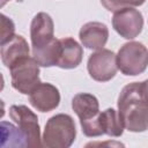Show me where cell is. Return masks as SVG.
Returning <instances> with one entry per match:
<instances>
[{"mask_svg": "<svg viewBox=\"0 0 148 148\" xmlns=\"http://www.w3.org/2000/svg\"><path fill=\"white\" fill-rule=\"evenodd\" d=\"M118 113L125 130L134 133L148 130V104L142 96L140 82L123 88L118 97Z\"/></svg>", "mask_w": 148, "mask_h": 148, "instance_id": "cell-1", "label": "cell"}, {"mask_svg": "<svg viewBox=\"0 0 148 148\" xmlns=\"http://www.w3.org/2000/svg\"><path fill=\"white\" fill-rule=\"evenodd\" d=\"M75 136L76 128L73 118L66 113H58L46 121L42 146L46 148H68L73 145Z\"/></svg>", "mask_w": 148, "mask_h": 148, "instance_id": "cell-2", "label": "cell"}, {"mask_svg": "<svg viewBox=\"0 0 148 148\" xmlns=\"http://www.w3.org/2000/svg\"><path fill=\"white\" fill-rule=\"evenodd\" d=\"M72 109L79 117L82 132L86 136L103 135L99 121V103L94 95L88 92L76 94L72 99Z\"/></svg>", "mask_w": 148, "mask_h": 148, "instance_id": "cell-3", "label": "cell"}, {"mask_svg": "<svg viewBox=\"0 0 148 148\" xmlns=\"http://www.w3.org/2000/svg\"><path fill=\"white\" fill-rule=\"evenodd\" d=\"M117 66L127 76L143 73L148 67V49L140 42L125 43L117 53Z\"/></svg>", "mask_w": 148, "mask_h": 148, "instance_id": "cell-4", "label": "cell"}, {"mask_svg": "<svg viewBox=\"0 0 148 148\" xmlns=\"http://www.w3.org/2000/svg\"><path fill=\"white\" fill-rule=\"evenodd\" d=\"M12 86L23 95H29L39 83V65L32 57L17 60L10 68Z\"/></svg>", "mask_w": 148, "mask_h": 148, "instance_id": "cell-5", "label": "cell"}, {"mask_svg": "<svg viewBox=\"0 0 148 148\" xmlns=\"http://www.w3.org/2000/svg\"><path fill=\"white\" fill-rule=\"evenodd\" d=\"M9 117L23 133L25 138L27 147L42 146L38 117L28 106L12 105L9 108Z\"/></svg>", "mask_w": 148, "mask_h": 148, "instance_id": "cell-6", "label": "cell"}, {"mask_svg": "<svg viewBox=\"0 0 148 148\" xmlns=\"http://www.w3.org/2000/svg\"><path fill=\"white\" fill-rule=\"evenodd\" d=\"M87 69L91 79L98 82H106L114 77L118 66H117V54H114L111 50L101 49L96 52L91 53Z\"/></svg>", "mask_w": 148, "mask_h": 148, "instance_id": "cell-7", "label": "cell"}, {"mask_svg": "<svg viewBox=\"0 0 148 148\" xmlns=\"http://www.w3.org/2000/svg\"><path fill=\"white\" fill-rule=\"evenodd\" d=\"M112 27L120 37L125 39H133L142 31L143 16L133 7L119 9L113 14Z\"/></svg>", "mask_w": 148, "mask_h": 148, "instance_id": "cell-8", "label": "cell"}, {"mask_svg": "<svg viewBox=\"0 0 148 148\" xmlns=\"http://www.w3.org/2000/svg\"><path fill=\"white\" fill-rule=\"evenodd\" d=\"M32 50L40 49L54 39V24L51 16L44 12L36 14L30 24Z\"/></svg>", "mask_w": 148, "mask_h": 148, "instance_id": "cell-9", "label": "cell"}, {"mask_svg": "<svg viewBox=\"0 0 148 148\" xmlns=\"http://www.w3.org/2000/svg\"><path fill=\"white\" fill-rule=\"evenodd\" d=\"M29 103L40 112H50L58 108L60 92L58 88L47 82H40L30 94Z\"/></svg>", "mask_w": 148, "mask_h": 148, "instance_id": "cell-10", "label": "cell"}, {"mask_svg": "<svg viewBox=\"0 0 148 148\" xmlns=\"http://www.w3.org/2000/svg\"><path fill=\"white\" fill-rule=\"evenodd\" d=\"M79 37L84 47L97 51L104 49L109 37V29L102 22H88L80 29Z\"/></svg>", "mask_w": 148, "mask_h": 148, "instance_id": "cell-11", "label": "cell"}, {"mask_svg": "<svg viewBox=\"0 0 148 148\" xmlns=\"http://www.w3.org/2000/svg\"><path fill=\"white\" fill-rule=\"evenodd\" d=\"M60 40V53L57 66L64 69H72L77 67L83 57L82 46L72 37H65Z\"/></svg>", "mask_w": 148, "mask_h": 148, "instance_id": "cell-12", "label": "cell"}, {"mask_svg": "<svg viewBox=\"0 0 148 148\" xmlns=\"http://www.w3.org/2000/svg\"><path fill=\"white\" fill-rule=\"evenodd\" d=\"M29 45L21 35H14L8 42L1 45L0 54L3 65L9 69L17 60L29 57Z\"/></svg>", "mask_w": 148, "mask_h": 148, "instance_id": "cell-13", "label": "cell"}, {"mask_svg": "<svg viewBox=\"0 0 148 148\" xmlns=\"http://www.w3.org/2000/svg\"><path fill=\"white\" fill-rule=\"evenodd\" d=\"M59 53H60V40L54 38L44 47L32 50V58L42 67H52V66H57Z\"/></svg>", "mask_w": 148, "mask_h": 148, "instance_id": "cell-14", "label": "cell"}, {"mask_svg": "<svg viewBox=\"0 0 148 148\" xmlns=\"http://www.w3.org/2000/svg\"><path fill=\"white\" fill-rule=\"evenodd\" d=\"M99 121L103 134L109 136H120L124 132V125L119 117L118 111L114 109H106L99 113Z\"/></svg>", "mask_w": 148, "mask_h": 148, "instance_id": "cell-15", "label": "cell"}, {"mask_svg": "<svg viewBox=\"0 0 148 148\" xmlns=\"http://www.w3.org/2000/svg\"><path fill=\"white\" fill-rule=\"evenodd\" d=\"M1 146L5 147H27L25 138L18 126L1 121Z\"/></svg>", "mask_w": 148, "mask_h": 148, "instance_id": "cell-16", "label": "cell"}, {"mask_svg": "<svg viewBox=\"0 0 148 148\" xmlns=\"http://www.w3.org/2000/svg\"><path fill=\"white\" fill-rule=\"evenodd\" d=\"M146 0H101V3L109 12H117L128 7H138L145 3Z\"/></svg>", "mask_w": 148, "mask_h": 148, "instance_id": "cell-17", "label": "cell"}, {"mask_svg": "<svg viewBox=\"0 0 148 148\" xmlns=\"http://www.w3.org/2000/svg\"><path fill=\"white\" fill-rule=\"evenodd\" d=\"M14 31H15V25L14 22L7 17L6 15L1 14V38H0V44H5L8 42L10 38L14 37Z\"/></svg>", "mask_w": 148, "mask_h": 148, "instance_id": "cell-18", "label": "cell"}, {"mask_svg": "<svg viewBox=\"0 0 148 148\" xmlns=\"http://www.w3.org/2000/svg\"><path fill=\"white\" fill-rule=\"evenodd\" d=\"M141 83V91H142V96L146 101V103L148 104V79L140 82Z\"/></svg>", "mask_w": 148, "mask_h": 148, "instance_id": "cell-19", "label": "cell"}, {"mask_svg": "<svg viewBox=\"0 0 148 148\" xmlns=\"http://www.w3.org/2000/svg\"><path fill=\"white\" fill-rule=\"evenodd\" d=\"M6 1H9V0H1V6H3ZM16 1H22V0H16Z\"/></svg>", "mask_w": 148, "mask_h": 148, "instance_id": "cell-20", "label": "cell"}]
</instances>
